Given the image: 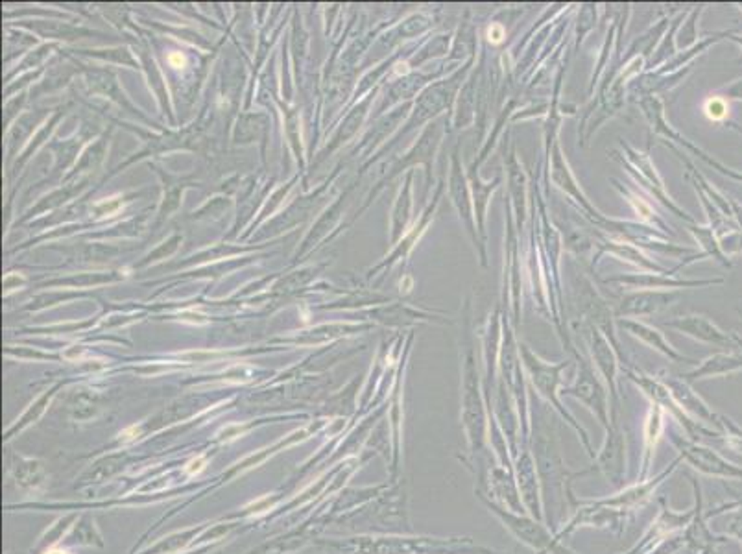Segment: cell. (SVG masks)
<instances>
[{
    "label": "cell",
    "mask_w": 742,
    "mask_h": 554,
    "mask_svg": "<svg viewBox=\"0 0 742 554\" xmlns=\"http://www.w3.org/2000/svg\"><path fill=\"white\" fill-rule=\"evenodd\" d=\"M447 192L449 200H451L453 207L456 209V213H458L460 222H462L463 227H465L467 237L471 238V243H473L474 252L479 255L480 264H482L484 268H488V248H486V244L480 240L477 218H474L473 198H471V189H469L467 172L463 170L462 161H460L458 144L453 148L451 159H449Z\"/></svg>",
    "instance_id": "obj_1"
},
{
    "label": "cell",
    "mask_w": 742,
    "mask_h": 554,
    "mask_svg": "<svg viewBox=\"0 0 742 554\" xmlns=\"http://www.w3.org/2000/svg\"><path fill=\"white\" fill-rule=\"evenodd\" d=\"M621 146H622V150H624V155H619L617 152H611V157L617 159L622 167H626L628 172L633 176V180H635L639 185H642V187H644V189H647L648 192L654 196V198H658V200L661 201V203H663V206L667 207L670 213H674L678 218H683V220L695 224V218L690 217L687 211H683V209H681V207H679L678 203H676V201H674L669 194H667V189H665L663 180H661L658 169L654 167L652 159H650V153L637 150V148H633L632 144H628L624 139H621Z\"/></svg>",
    "instance_id": "obj_2"
},
{
    "label": "cell",
    "mask_w": 742,
    "mask_h": 554,
    "mask_svg": "<svg viewBox=\"0 0 742 554\" xmlns=\"http://www.w3.org/2000/svg\"><path fill=\"white\" fill-rule=\"evenodd\" d=\"M504 303L511 314V323L517 325L521 318V252L517 240V226L513 220L510 201H506V235H504Z\"/></svg>",
    "instance_id": "obj_3"
},
{
    "label": "cell",
    "mask_w": 742,
    "mask_h": 554,
    "mask_svg": "<svg viewBox=\"0 0 742 554\" xmlns=\"http://www.w3.org/2000/svg\"><path fill=\"white\" fill-rule=\"evenodd\" d=\"M550 178H552V183L567 196L569 200H573L574 203L580 207V213H582L593 226H601L605 217L587 200L584 190L580 189V185L578 181H576V178H574L573 170L569 167L567 157L564 155V150H562L559 141L554 143L552 152H550Z\"/></svg>",
    "instance_id": "obj_4"
},
{
    "label": "cell",
    "mask_w": 742,
    "mask_h": 554,
    "mask_svg": "<svg viewBox=\"0 0 742 554\" xmlns=\"http://www.w3.org/2000/svg\"><path fill=\"white\" fill-rule=\"evenodd\" d=\"M519 355L523 357V362L527 366L528 374H530V379L534 383L539 394L543 397H547L548 401L552 403L556 408H558L564 416H569L567 412L562 408V403L558 399V386L562 385V371L564 368H567L569 362H559V364H548L543 359H539L527 344H519ZM571 417V416H569Z\"/></svg>",
    "instance_id": "obj_5"
},
{
    "label": "cell",
    "mask_w": 742,
    "mask_h": 554,
    "mask_svg": "<svg viewBox=\"0 0 742 554\" xmlns=\"http://www.w3.org/2000/svg\"><path fill=\"white\" fill-rule=\"evenodd\" d=\"M605 285H619L635 291H679V288H698L722 283V279H683L670 274L641 272V274H619L605 277Z\"/></svg>",
    "instance_id": "obj_6"
},
{
    "label": "cell",
    "mask_w": 742,
    "mask_h": 554,
    "mask_svg": "<svg viewBox=\"0 0 742 554\" xmlns=\"http://www.w3.org/2000/svg\"><path fill=\"white\" fill-rule=\"evenodd\" d=\"M679 300L678 291H633L621 295L615 318H647L669 309Z\"/></svg>",
    "instance_id": "obj_7"
},
{
    "label": "cell",
    "mask_w": 742,
    "mask_h": 554,
    "mask_svg": "<svg viewBox=\"0 0 742 554\" xmlns=\"http://www.w3.org/2000/svg\"><path fill=\"white\" fill-rule=\"evenodd\" d=\"M564 394L576 397L578 401H582L584 405H587L591 410L595 412L596 416L601 417L602 423H608V416H605V410H608V401H605V392L604 386L601 385V380L596 379L595 369L591 368L589 360H585L584 357L578 355V379L574 383V386L564 390Z\"/></svg>",
    "instance_id": "obj_8"
},
{
    "label": "cell",
    "mask_w": 742,
    "mask_h": 554,
    "mask_svg": "<svg viewBox=\"0 0 742 554\" xmlns=\"http://www.w3.org/2000/svg\"><path fill=\"white\" fill-rule=\"evenodd\" d=\"M482 65H484V56L480 54L479 63L474 65L473 70L469 72L463 85L460 87V93L454 102L453 115H451V130H462L467 128L477 121V102H479V85L480 74H482Z\"/></svg>",
    "instance_id": "obj_9"
},
{
    "label": "cell",
    "mask_w": 742,
    "mask_h": 554,
    "mask_svg": "<svg viewBox=\"0 0 742 554\" xmlns=\"http://www.w3.org/2000/svg\"><path fill=\"white\" fill-rule=\"evenodd\" d=\"M506 174H508V194H510V206L513 211V220H516L517 231H521L527 220V187L528 180L525 174L523 164L517 159V150L511 144L510 152L506 150L504 155Z\"/></svg>",
    "instance_id": "obj_10"
},
{
    "label": "cell",
    "mask_w": 742,
    "mask_h": 554,
    "mask_svg": "<svg viewBox=\"0 0 742 554\" xmlns=\"http://www.w3.org/2000/svg\"><path fill=\"white\" fill-rule=\"evenodd\" d=\"M665 328L676 329L678 332H683L687 337L700 340V342L716 344V346H724V344L729 342V338H727L720 329L716 328L709 318L702 316V314H683V316H676L672 318V320H669V322H665Z\"/></svg>",
    "instance_id": "obj_11"
},
{
    "label": "cell",
    "mask_w": 742,
    "mask_h": 554,
    "mask_svg": "<svg viewBox=\"0 0 742 554\" xmlns=\"http://www.w3.org/2000/svg\"><path fill=\"white\" fill-rule=\"evenodd\" d=\"M467 181L469 189H471V198H473V209H474V218H477V227H479V235L482 243H488V235H486V215H488V206H490V200L493 192L500 187L502 183V176H497L491 181L484 183L480 180L479 170L467 169Z\"/></svg>",
    "instance_id": "obj_12"
},
{
    "label": "cell",
    "mask_w": 742,
    "mask_h": 554,
    "mask_svg": "<svg viewBox=\"0 0 742 554\" xmlns=\"http://www.w3.org/2000/svg\"><path fill=\"white\" fill-rule=\"evenodd\" d=\"M617 323L621 325L622 329H626V332H630L633 338H637L639 342H642L648 348L656 349L665 357H669L674 362H687L683 355L678 353L676 349L672 348V344L667 342L663 337V332L659 329L648 325V323H642L639 320H632V318H617Z\"/></svg>",
    "instance_id": "obj_13"
},
{
    "label": "cell",
    "mask_w": 742,
    "mask_h": 554,
    "mask_svg": "<svg viewBox=\"0 0 742 554\" xmlns=\"http://www.w3.org/2000/svg\"><path fill=\"white\" fill-rule=\"evenodd\" d=\"M585 331H587V337H589V346L591 353H593V359H595L596 366L604 375V379L608 380L610 385V390L613 392L615 396V375H617V353L615 348L611 346V342L605 338L604 332L596 325H591L587 323L585 325Z\"/></svg>",
    "instance_id": "obj_14"
},
{
    "label": "cell",
    "mask_w": 742,
    "mask_h": 554,
    "mask_svg": "<svg viewBox=\"0 0 742 554\" xmlns=\"http://www.w3.org/2000/svg\"><path fill=\"white\" fill-rule=\"evenodd\" d=\"M610 181L613 183V187H615V189L619 190L622 196H624V200L632 206V209L635 211L637 217H639V222H641V224H647V226L654 227V229H663V231L669 229V227L665 226L663 218H659L658 215H656L654 207L650 206L648 200H644V198H642L637 190L628 189V187H624V185H622L619 180H615V178H611Z\"/></svg>",
    "instance_id": "obj_15"
},
{
    "label": "cell",
    "mask_w": 742,
    "mask_h": 554,
    "mask_svg": "<svg viewBox=\"0 0 742 554\" xmlns=\"http://www.w3.org/2000/svg\"><path fill=\"white\" fill-rule=\"evenodd\" d=\"M670 19H661V21H658L654 26H650L647 30V32L642 33V36H639L635 39V41L630 45V48L626 50V56L622 58V61L624 63H628L630 59L633 58H642L644 61H647L650 56H652L654 52V47L658 45L659 41H661V37H665V33H667V30H669V24Z\"/></svg>",
    "instance_id": "obj_16"
},
{
    "label": "cell",
    "mask_w": 742,
    "mask_h": 554,
    "mask_svg": "<svg viewBox=\"0 0 742 554\" xmlns=\"http://www.w3.org/2000/svg\"><path fill=\"white\" fill-rule=\"evenodd\" d=\"M741 359L739 357H726V355H716V357H711L707 359L700 368H696L695 371H690L685 377L687 379H700V377H707V375H716L724 374V371H729V369L737 368L741 366Z\"/></svg>",
    "instance_id": "obj_17"
},
{
    "label": "cell",
    "mask_w": 742,
    "mask_h": 554,
    "mask_svg": "<svg viewBox=\"0 0 742 554\" xmlns=\"http://www.w3.org/2000/svg\"><path fill=\"white\" fill-rule=\"evenodd\" d=\"M689 231H690V235H693V237L700 243L702 248H704V254H702L700 259H704L706 255H711V257L715 255L718 261L727 264L726 261H724V257H722L720 249H718V244H716V240H715V233H713L711 227H700V226H696V224H690Z\"/></svg>",
    "instance_id": "obj_18"
},
{
    "label": "cell",
    "mask_w": 742,
    "mask_h": 554,
    "mask_svg": "<svg viewBox=\"0 0 742 554\" xmlns=\"http://www.w3.org/2000/svg\"><path fill=\"white\" fill-rule=\"evenodd\" d=\"M596 24V4H582L580 6L578 22H576V48L584 43L585 36L595 28Z\"/></svg>",
    "instance_id": "obj_19"
},
{
    "label": "cell",
    "mask_w": 742,
    "mask_h": 554,
    "mask_svg": "<svg viewBox=\"0 0 742 554\" xmlns=\"http://www.w3.org/2000/svg\"><path fill=\"white\" fill-rule=\"evenodd\" d=\"M700 8H698V10H693V13L685 19L683 26L678 28V32H676V48H679V52L690 48V45H695V41L698 39V33H696V17L700 15Z\"/></svg>",
    "instance_id": "obj_20"
},
{
    "label": "cell",
    "mask_w": 742,
    "mask_h": 554,
    "mask_svg": "<svg viewBox=\"0 0 742 554\" xmlns=\"http://www.w3.org/2000/svg\"><path fill=\"white\" fill-rule=\"evenodd\" d=\"M704 113H706V116L709 118V121H724L727 115V106H726V102L722 100V98H718V96H713V98H709V100L704 104Z\"/></svg>",
    "instance_id": "obj_21"
},
{
    "label": "cell",
    "mask_w": 742,
    "mask_h": 554,
    "mask_svg": "<svg viewBox=\"0 0 742 554\" xmlns=\"http://www.w3.org/2000/svg\"><path fill=\"white\" fill-rule=\"evenodd\" d=\"M504 37H506V24L504 22L497 21V19H493V21L490 22V26H488L486 39H488L491 45H499Z\"/></svg>",
    "instance_id": "obj_22"
},
{
    "label": "cell",
    "mask_w": 742,
    "mask_h": 554,
    "mask_svg": "<svg viewBox=\"0 0 742 554\" xmlns=\"http://www.w3.org/2000/svg\"><path fill=\"white\" fill-rule=\"evenodd\" d=\"M724 95L729 96V98H742V82L732 85V87H726V89H724Z\"/></svg>",
    "instance_id": "obj_23"
},
{
    "label": "cell",
    "mask_w": 742,
    "mask_h": 554,
    "mask_svg": "<svg viewBox=\"0 0 742 554\" xmlns=\"http://www.w3.org/2000/svg\"><path fill=\"white\" fill-rule=\"evenodd\" d=\"M170 61H172L174 67H181V65H183V58H181L179 54H172V56H170Z\"/></svg>",
    "instance_id": "obj_24"
}]
</instances>
